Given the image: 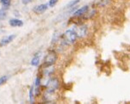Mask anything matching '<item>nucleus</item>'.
Instances as JSON below:
<instances>
[{
  "instance_id": "7",
  "label": "nucleus",
  "mask_w": 130,
  "mask_h": 104,
  "mask_svg": "<svg viewBox=\"0 0 130 104\" xmlns=\"http://www.w3.org/2000/svg\"><path fill=\"white\" fill-rule=\"evenodd\" d=\"M17 35L16 34H10V35H7V36L4 37L3 39L0 41V46H6L8 44H10L11 41H13V40L16 38Z\"/></svg>"
},
{
  "instance_id": "4",
  "label": "nucleus",
  "mask_w": 130,
  "mask_h": 104,
  "mask_svg": "<svg viewBox=\"0 0 130 104\" xmlns=\"http://www.w3.org/2000/svg\"><path fill=\"white\" fill-rule=\"evenodd\" d=\"M59 87V81L58 80L57 77H52L47 81V84H46V90L51 92H55L58 88Z\"/></svg>"
},
{
  "instance_id": "8",
  "label": "nucleus",
  "mask_w": 130,
  "mask_h": 104,
  "mask_svg": "<svg viewBox=\"0 0 130 104\" xmlns=\"http://www.w3.org/2000/svg\"><path fill=\"white\" fill-rule=\"evenodd\" d=\"M111 0H95L94 1V5L96 7L98 8H103V7H106L110 4Z\"/></svg>"
},
{
  "instance_id": "13",
  "label": "nucleus",
  "mask_w": 130,
  "mask_h": 104,
  "mask_svg": "<svg viewBox=\"0 0 130 104\" xmlns=\"http://www.w3.org/2000/svg\"><path fill=\"white\" fill-rule=\"evenodd\" d=\"M6 16H7V13L4 9H1L0 10V20H4Z\"/></svg>"
},
{
  "instance_id": "17",
  "label": "nucleus",
  "mask_w": 130,
  "mask_h": 104,
  "mask_svg": "<svg viewBox=\"0 0 130 104\" xmlns=\"http://www.w3.org/2000/svg\"><path fill=\"white\" fill-rule=\"evenodd\" d=\"M22 2H23V4H28L31 3L32 0H22Z\"/></svg>"
},
{
  "instance_id": "6",
  "label": "nucleus",
  "mask_w": 130,
  "mask_h": 104,
  "mask_svg": "<svg viewBox=\"0 0 130 104\" xmlns=\"http://www.w3.org/2000/svg\"><path fill=\"white\" fill-rule=\"evenodd\" d=\"M48 9V5L47 4H40V5H36L33 8V11H34L36 14L37 15H41V14H43L44 12H46Z\"/></svg>"
},
{
  "instance_id": "10",
  "label": "nucleus",
  "mask_w": 130,
  "mask_h": 104,
  "mask_svg": "<svg viewBox=\"0 0 130 104\" xmlns=\"http://www.w3.org/2000/svg\"><path fill=\"white\" fill-rule=\"evenodd\" d=\"M40 61H41V55H40V53H38L33 57L31 60V65L33 66H38L40 65Z\"/></svg>"
},
{
  "instance_id": "9",
  "label": "nucleus",
  "mask_w": 130,
  "mask_h": 104,
  "mask_svg": "<svg viewBox=\"0 0 130 104\" xmlns=\"http://www.w3.org/2000/svg\"><path fill=\"white\" fill-rule=\"evenodd\" d=\"M9 24H10L11 27H22L23 25V22L20 19H10L9 21Z\"/></svg>"
},
{
  "instance_id": "1",
  "label": "nucleus",
  "mask_w": 130,
  "mask_h": 104,
  "mask_svg": "<svg viewBox=\"0 0 130 104\" xmlns=\"http://www.w3.org/2000/svg\"><path fill=\"white\" fill-rule=\"evenodd\" d=\"M77 39V34L73 30V28H69V29L66 30L64 32V34L61 35V40H62V44L64 45H72L76 42Z\"/></svg>"
},
{
  "instance_id": "15",
  "label": "nucleus",
  "mask_w": 130,
  "mask_h": 104,
  "mask_svg": "<svg viewBox=\"0 0 130 104\" xmlns=\"http://www.w3.org/2000/svg\"><path fill=\"white\" fill-rule=\"evenodd\" d=\"M7 80H8L7 76H2L1 77H0V86L4 84V83L7 82Z\"/></svg>"
},
{
  "instance_id": "11",
  "label": "nucleus",
  "mask_w": 130,
  "mask_h": 104,
  "mask_svg": "<svg viewBox=\"0 0 130 104\" xmlns=\"http://www.w3.org/2000/svg\"><path fill=\"white\" fill-rule=\"evenodd\" d=\"M79 3H80V0H72L71 2H69V3H68L67 5L65 6L64 10H69V9L73 8L74 6L78 5Z\"/></svg>"
},
{
  "instance_id": "12",
  "label": "nucleus",
  "mask_w": 130,
  "mask_h": 104,
  "mask_svg": "<svg viewBox=\"0 0 130 104\" xmlns=\"http://www.w3.org/2000/svg\"><path fill=\"white\" fill-rule=\"evenodd\" d=\"M29 101L31 103H33L35 101V88H34V85H33L29 90Z\"/></svg>"
},
{
  "instance_id": "16",
  "label": "nucleus",
  "mask_w": 130,
  "mask_h": 104,
  "mask_svg": "<svg viewBox=\"0 0 130 104\" xmlns=\"http://www.w3.org/2000/svg\"><path fill=\"white\" fill-rule=\"evenodd\" d=\"M58 2H59V0H49V2H48V6L51 8L54 7Z\"/></svg>"
},
{
  "instance_id": "14",
  "label": "nucleus",
  "mask_w": 130,
  "mask_h": 104,
  "mask_svg": "<svg viewBox=\"0 0 130 104\" xmlns=\"http://www.w3.org/2000/svg\"><path fill=\"white\" fill-rule=\"evenodd\" d=\"M0 1H1V4H3V6L6 8H8L10 5V3H11L10 0H0Z\"/></svg>"
},
{
  "instance_id": "3",
  "label": "nucleus",
  "mask_w": 130,
  "mask_h": 104,
  "mask_svg": "<svg viewBox=\"0 0 130 104\" xmlns=\"http://www.w3.org/2000/svg\"><path fill=\"white\" fill-rule=\"evenodd\" d=\"M57 59H58V56H57V54L54 50H49L47 52V55L45 56V59H44V62H43V67H48V66H52L55 64V62L57 61Z\"/></svg>"
},
{
  "instance_id": "5",
  "label": "nucleus",
  "mask_w": 130,
  "mask_h": 104,
  "mask_svg": "<svg viewBox=\"0 0 130 104\" xmlns=\"http://www.w3.org/2000/svg\"><path fill=\"white\" fill-rule=\"evenodd\" d=\"M89 10H90V5H84L83 7L77 9L73 12L72 15H73L75 18H80V17L83 16L85 14H86V13L89 11Z\"/></svg>"
},
{
  "instance_id": "2",
  "label": "nucleus",
  "mask_w": 130,
  "mask_h": 104,
  "mask_svg": "<svg viewBox=\"0 0 130 104\" xmlns=\"http://www.w3.org/2000/svg\"><path fill=\"white\" fill-rule=\"evenodd\" d=\"M72 28L76 33L78 39H84L87 36L88 33H89V28L86 24L84 23H77L72 27Z\"/></svg>"
}]
</instances>
